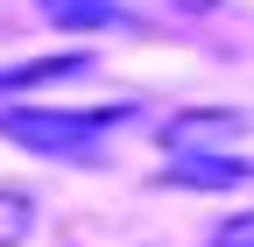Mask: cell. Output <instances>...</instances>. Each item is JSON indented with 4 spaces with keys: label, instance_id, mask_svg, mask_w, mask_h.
<instances>
[{
    "label": "cell",
    "instance_id": "6da1fadb",
    "mask_svg": "<svg viewBox=\"0 0 254 247\" xmlns=\"http://www.w3.org/2000/svg\"><path fill=\"white\" fill-rule=\"evenodd\" d=\"M134 120V106H7L0 113V134L21 141L28 156L50 163H99L106 156V127Z\"/></svg>",
    "mask_w": 254,
    "mask_h": 247
},
{
    "label": "cell",
    "instance_id": "7a4b0ae2",
    "mask_svg": "<svg viewBox=\"0 0 254 247\" xmlns=\"http://www.w3.org/2000/svg\"><path fill=\"white\" fill-rule=\"evenodd\" d=\"M240 127H247V120L233 106H184L163 127L170 177H184V184H233V177H247V163H233Z\"/></svg>",
    "mask_w": 254,
    "mask_h": 247
},
{
    "label": "cell",
    "instance_id": "3957f363",
    "mask_svg": "<svg viewBox=\"0 0 254 247\" xmlns=\"http://www.w3.org/2000/svg\"><path fill=\"white\" fill-rule=\"evenodd\" d=\"M78 71H92V57H85V50L36 57V64H0V92H7V99H21V92H36V85H57V78H78Z\"/></svg>",
    "mask_w": 254,
    "mask_h": 247
},
{
    "label": "cell",
    "instance_id": "277c9868",
    "mask_svg": "<svg viewBox=\"0 0 254 247\" xmlns=\"http://www.w3.org/2000/svg\"><path fill=\"white\" fill-rule=\"evenodd\" d=\"M36 14L64 36H92V28H113L120 21V0H36Z\"/></svg>",
    "mask_w": 254,
    "mask_h": 247
},
{
    "label": "cell",
    "instance_id": "5b68a950",
    "mask_svg": "<svg viewBox=\"0 0 254 247\" xmlns=\"http://www.w3.org/2000/svg\"><path fill=\"white\" fill-rule=\"evenodd\" d=\"M28 226H36V205H28V191H0V247H21Z\"/></svg>",
    "mask_w": 254,
    "mask_h": 247
},
{
    "label": "cell",
    "instance_id": "8992f818",
    "mask_svg": "<svg viewBox=\"0 0 254 247\" xmlns=\"http://www.w3.org/2000/svg\"><path fill=\"white\" fill-rule=\"evenodd\" d=\"M205 247H254V212H233V219H219Z\"/></svg>",
    "mask_w": 254,
    "mask_h": 247
}]
</instances>
